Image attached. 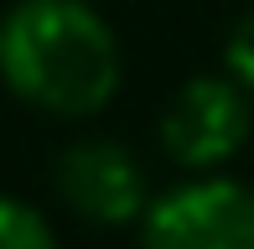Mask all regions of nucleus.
<instances>
[{"label": "nucleus", "mask_w": 254, "mask_h": 249, "mask_svg": "<svg viewBox=\"0 0 254 249\" xmlns=\"http://www.w3.org/2000/svg\"><path fill=\"white\" fill-rule=\"evenodd\" d=\"M0 83L52 120H94L125 83V47L88 0H16L0 16Z\"/></svg>", "instance_id": "1"}, {"label": "nucleus", "mask_w": 254, "mask_h": 249, "mask_svg": "<svg viewBox=\"0 0 254 249\" xmlns=\"http://www.w3.org/2000/svg\"><path fill=\"white\" fill-rule=\"evenodd\" d=\"M249 135H254V99L228 73H192L156 120L161 156L187 177L234 166Z\"/></svg>", "instance_id": "2"}, {"label": "nucleus", "mask_w": 254, "mask_h": 249, "mask_svg": "<svg viewBox=\"0 0 254 249\" xmlns=\"http://www.w3.org/2000/svg\"><path fill=\"white\" fill-rule=\"evenodd\" d=\"M135 229L140 249H254V187L223 172L182 177L151 192Z\"/></svg>", "instance_id": "3"}, {"label": "nucleus", "mask_w": 254, "mask_h": 249, "mask_svg": "<svg viewBox=\"0 0 254 249\" xmlns=\"http://www.w3.org/2000/svg\"><path fill=\"white\" fill-rule=\"evenodd\" d=\"M52 187H57L67 213H78L83 223H99V229L140 223L145 202H151L145 161L125 140H109V135L67 140L57 166H52Z\"/></svg>", "instance_id": "4"}, {"label": "nucleus", "mask_w": 254, "mask_h": 249, "mask_svg": "<svg viewBox=\"0 0 254 249\" xmlns=\"http://www.w3.org/2000/svg\"><path fill=\"white\" fill-rule=\"evenodd\" d=\"M0 249H57V234L37 202L0 192Z\"/></svg>", "instance_id": "5"}, {"label": "nucleus", "mask_w": 254, "mask_h": 249, "mask_svg": "<svg viewBox=\"0 0 254 249\" xmlns=\"http://www.w3.org/2000/svg\"><path fill=\"white\" fill-rule=\"evenodd\" d=\"M223 73L254 99V5L234 21V26H228V42H223Z\"/></svg>", "instance_id": "6"}]
</instances>
